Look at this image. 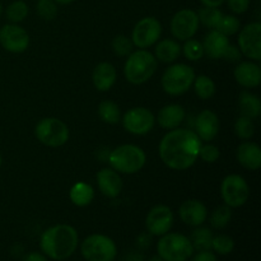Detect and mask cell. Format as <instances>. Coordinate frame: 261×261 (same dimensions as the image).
Here are the masks:
<instances>
[{"label": "cell", "instance_id": "obj_6", "mask_svg": "<svg viewBox=\"0 0 261 261\" xmlns=\"http://www.w3.org/2000/svg\"><path fill=\"white\" fill-rule=\"evenodd\" d=\"M81 252L86 261H114L117 256V246L111 237L94 233L83 240Z\"/></svg>", "mask_w": 261, "mask_h": 261}, {"label": "cell", "instance_id": "obj_2", "mask_svg": "<svg viewBox=\"0 0 261 261\" xmlns=\"http://www.w3.org/2000/svg\"><path fill=\"white\" fill-rule=\"evenodd\" d=\"M79 244L76 229L69 224H55L42 233L40 247L46 257L64 261L75 252Z\"/></svg>", "mask_w": 261, "mask_h": 261}, {"label": "cell", "instance_id": "obj_9", "mask_svg": "<svg viewBox=\"0 0 261 261\" xmlns=\"http://www.w3.org/2000/svg\"><path fill=\"white\" fill-rule=\"evenodd\" d=\"M221 195L229 208H240L249 200V184L240 175L226 176L221 184Z\"/></svg>", "mask_w": 261, "mask_h": 261}, {"label": "cell", "instance_id": "obj_5", "mask_svg": "<svg viewBox=\"0 0 261 261\" xmlns=\"http://www.w3.org/2000/svg\"><path fill=\"white\" fill-rule=\"evenodd\" d=\"M157 252L165 261H188L193 256L194 247L188 236L168 232L157 242Z\"/></svg>", "mask_w": 261, "mask_h": 261}, {"label": "cell", "instance_id": "obj_26", "mask_svg": "<svg viewBox=\"0 0 261 261\" xmlns=\"http://www.w3.org/2000/svg\"><path fill=\"white\" fill-rule=\"evenodd\" d=\"M69 198L74 205L83 208V206L89 205L93 201L94 190L89 184L81 181V182H76L71 186Z\"/></svg>", "mask_w": 261, "mask_h": 261}, {"label": "cell", "instance_id": "obj_24", "mask_svg": "<svg viewBox=\"0 0 261 261\" xmlns=\"http://www.w3.org/2000/svg\"><path fill=\"white\" fill-rule=\"evenodd\" d=\"M180 55L181 46L177 41L166 38V40L157 42V45H155L154 56L155 59H157V61L170 64L177 60V59L180 58Z\"/></svg>", "mask_w": 261, "mask_h": 261}, {"label": "cell", "instance_id": "obj_29", "mask_svg": "<svg viewBox=\"0 0 261 261\" xmlns=\"http://www.w3.org/2000/svg\"><path fill=\"white\" fill-rule=\"evenodd\" d=\"M194 91L201 99H209L216 93V83L208 75H199L194 79Z\"/></svg>", "mask_w": 261, "mask_h": 261}, {"label": "cell", "instance_id": "obj_17", "mask_svg": "<svg viewBox=\"0 0 261 261\" xmlns=\"http://www.w3.org/2000/svg\"><path fill=\"white\" fill-rule=\"evenodd\" d=\"M97 185L99 191L110 199L117 198L122 191L121 176L114 168H102L101 171H98Z\"/></svg>", "mask_w": 261, "mask_h": 261}, {"label": "cell", "instance_id": "obj_31", "mask_svg": "<svg viewBox=\"0 0 261 261\" xmlns=\"http://www.w3.org/2000/svg\"><path fill=\"white\" fill-rule=\"evenodd\" d=\"M5 15H7V19L14 24L23 22L28 15L27 3L23 0H15V2L10 3L5 10Z\"/></svg>", "mask_w": 261, "mask_h": 261}, {"label": "cell", "instance_id": "obj_16", "mask_svg": "<svg viewBox=\"0 0 261 261\" xmlns=\"http://www.w3.org/2000/svg\"><path fill=\"white\" fill-rule=\"evenodd\" d=\"M181 221L190 227H199L208 218V209L196 199H189L184 201L178 209Z\"/></svg>", "mask_w": 261, "mask_h": 261}, {"label": "cell", "instance_id": "obj_28", "mask_svg": "<svg viewBox=\"0 0 261 261\" xmlns=\"http://www.w3.org/2000/svg\"><path fill=\"white\" fill-rule=\"evenodd\" d=\"M193 245L194 250L196 251H205V250H212V240H213V233L206 227H196L191 236L189 237Z\"/></svg>", "mask_w": 261, "mask_h": 261}, {"label": "cell", "instance_id": "obj_40", "mask_svg": "<svg viewBox=\"0 0 261 261\" xmlns=\"http://www.w3.org/2000/svg\"><path fill=\"white\" fill-rule=\"evenodd\" d=\"M224 2L227 3L232 12L236 13V14H242V13L247 12L251 0H224Z\"/></svg>", "mask_w": 261, "mask_h": 261}, {"label": "cell", "instance_id": "obj_3", "mask_svg": "<svg viewBox=\"0 0 261 261\" xmlns=\"http://www.w3.org/2000/svg\"><path fill=\"white\" fill-rule=\"evenodd\" d=\"M157 66L155 56L145 48H139L127 56L124 65V75L129 83L140 86L154 75Z\"/></svg>", "mask_w": 261, "mask_h": 261}, {"label": "cell", "instance_id": "obj_43", "mask_svg": "<svg viewBox=\"0 0 261 261\" xmlns=\"http://www.w3.org/2000/svg\"><path fill=\"white\" fill-rule=\"evenodd\" d=\"M152 245V234L148 232V233H142L137 237V246L139 249H147Z\"/></svg>", "mask_w": 261, "mask_h": 261}, {"label": "cell", "instance_id": "obj_33", "mask_svg": "<svg viewBox=\"0 0 261 261\" xmlns=\"http://www.w3.org/2000/svg\"><path fill=\"white\" fill-rule=\"evenodd\" d=\"M216 30L228 37V36L236 35V33L241 30V22H240V19L236 15L223 14V17L219 20Z\"/></svg>", "mask_w": 261, "mask_h": 261}, {"label": "cell", "instance_id": "obj_10", "mask_svg": "<svg viewBox=\"0 0 261 261\" xmlns=\"http://www.w3.org/2000/svg\"><path fill=\"white\" fill-rule=\"evenodd\" d=\"M162 35V24L154 17H145L140 19L133 28V45L138 48H148L158 42Z\"/></svg>", "mask_w": 261, "mask_h": 261}, {"label": "cell", "instance_id": "obj_50", "mask_svg": "<svg viewBox=\"0 0 261 261\" xmlns=\"http://www.w3.org/2000/svg\"><path fill=\"white\" fill-rule=\"evenodd\" d=\"M2 162H3V160H2V155H0V167H2Z\"/></svg>", "mask_w": 261, "mask_h": 261}, {"label": "cell", "instance_id": "obj_44", "mask_svg": "<svg viewBox=\"0 0 261 261\" xmlns=\"http://www.w3.org/2000/svg\"><path fill=\"white\" fill-rule=\"evenodd\" d=\"M23 261H48V260L47 257H46L43 254H41V252L33 251V252H30V254L23 259Z\"/></svg>", "mask_w": 261, "mask_h": 261}, {"label": "cell", "instance_id": "obj_14", "mask_svg": "<svg viewBox=\"0 0 261 261\" xmlns=\"http://www.w3.org/2000/svg\"><path fill=\"white\" fill-rule=\"evenodd\" d=\"M0 45L13 54H22L30 46V35L20 25L9 23L0 28Z\"/></svg>", "mask_w": 261, "mask_h": 261}, {"label": "cell", "instance_id": "obj_27", "mask_svg": "<svg viewBox=\"0 0 261 261\" xmlns=\"http://www.w3.org/2000/svg\"><path fill=\"white\" fill-rule=\"evenodd\" d=\"M98 116L105 124H119L121 121V111H120L119 105L110 99L102 101L98 106Z\"/></svg>", "mask_w": 261, "mask_h": 261}, {"label": "cell", "instance_id": "obj_12", "mask_svg": "<svg viewBox=\"0 0 261 261\" xmlns=\"http://www.w3.org/2000/svg\"><path fill=\"white\" fill-rule=\"evenodd\" d=\"M239 48L242 55L254 61L261 60V23L252 22L239 33Z\"/></svg>", "mask_w": 261, "mask_h": 261}, {"label": "cell", "instance_id": "obj_21", "mask_svg": "<svg viewBox=\"0 0 261 261\" xmlns=\"http://www.w3.org/2000/svg\"><path fill=\"white\" fill-rule=\"evenodd\" d=\"M185 109L182 106L177 103H171L160 110L157 115V122L163 129H177L185 120Z\"/></svg>", "mask_w": 261, "mask_h": 261}, {"label": "cell", "instance_id": "obj_15", "mask_svg": "<svg viewBox=\"0 0 261 261\" xmlns=\"http://www.w3.org/2000/svg\"><path fill=\"white\" fill-rule=\"evenodd\" d=\"M173 213L170 206L155 205L147 214L145 227L152 236H163L168 233L173 226Z\"/></svg>", "mask_w": 261, "mask_h": 261}, {"label": "cell", "instance_id": "obj_22", "mask_svg": "<svg viewBox=\"0 0 261 261\" xmlns=\"http://www.w3.org/2000/svg\"><path fill=\"white\" fill-rule=\"evenodd\" d=\"M117 73L115 66L111 63L107 61H102L98 65L94 68L93 74H92V79H93V84L96 87L97 91L99 92H107L114 87L115 82H116Z\"/></svg>", "mask_w": 261, "mask_h": 261}, {"label": "cell", "instance_id": "obj_25", "mask_svg": "<svg viewBox=\"0 0 261 261\" xmlns=\"http://www.w3.org/2000/svg\"><path fill=\"white\" fill-rule=\"evenodd\" d=\"M239 107L241 116L249 117V119H257L261 114L260 98L251 92L245 91L240 94Z\"/></svg>", "mask_w": 261, "mask_h": 261}, {"label": "cell", "instance_id": "obj_11", "mask_svg": "<svg viewBox=\"0 0 261 261\" xmlns=\"http://www.w3.org/2000/svg\"><path fill=\"white\" fill-rule=\"evenodd\" d=\"M122 126L126 132L134 135H145L154 127L155 117L150 110L145 107H134L125 112Z\"/></svg>", "mask_w": 261, "mask_h": 261}, {"label": "cell", "instance_id": "obj_7", "mask_svg": "<svg viewBox=\"0 0 261 261\" xmlns=\"http://www.w3.org/2000/svg\"><path fill=\"white\" fill-rule=\"evenodd\" d=\"M195 71L186 64H173L162 75V88L170 96H181L191 88Z\"/></svg>", "mask_w": 261, "mask_h": 261}, {"label": "cell", "instance_id": "obj_35", "mask_svg": "<svg viewBox=\"0 0 261 261\" xmlns=\"http://www.w3.org/2000/svg\"><path fill=\"white\" fill-rule=\"evenodd\" d=\"M234 133L240 139L249 140L254 137L255 134V124L252 119L249 117L240 116L234 124Z\"/></svg>", "mask_w": 261, "mask_h": 261}, {"label": "cell", "instance_id": "obj_36", "mask_svg": "<svg viewBox=\"0 0 261 261\" xmlns=\"http://www.w3.org/2000/svg\"><path fill=\"white\" fill-rule=\"evenodd\" d=\"M36 13L43 20H53L58 15V4L54 0H37Z\"/></svg>", "mask_w": 261, "mask_h": 261}, {"label": "cell", "instance_id": "obj_4", "mask_svg": "<svg viewBox=\"0 0 261 261\" xmlns=\"http://www.w3.org/2000/svg\"><path fill=\"white\" fill-rule=\"evenodd\" d=\"M147 155L144 150L134 144H122L115 148L109 154V163L111 168L119 173L134 175L139 172L145 165Z\"/></svg>", "mask_w": 261, "mask_h": 261}, {"label": "cell", "instance_id": "obj_34", "mask_svg": "<svg viewBox=\"0 0 261 261\" xmlns=\"http://www.w3.org/2000/svg\"><path fill=\"white\" fill-rule=\"evenodd\" d=\"M181 54L185 55V58L190 61H198L204 56V48L203 43L198 40H190L185 41V45L181 47Z\"/></svg>", "mask_w": 261, "mask_h": 261}, {"label": "cell", "instance_id": "obj_48", "mask_svg": "<svg viewBox=\"0 0 261 261\" xmlns=\"http://www.w3.org/2000/svg\"><path fill=\"white\" fill-rule=\"evenodd\" d=\"M149 261H165V260H163V259H161V257L158 256V255H157V256H153L152 259H150Z\"/></svg>", "mask_w": 261, "mask_h": 261}, {"label": "cell", "instance_id": "obj_42", "mask_svg": "<svg viewBox=\"0 0 261 261\" xmlns=\"http://www.w3.org/2000/svg\"><path fill=\"white\" fill-rule=\"evenodd\" d=\"M191 261H218L214 252L211 250H205V251H198L195 256H193Z\"/></svg>", "mask_w": 261, "mask_h": 261}, {"label": "cell", "instance_id": "obj_38", "mask_svg": "<svg viewBox=\"0 0 261 261\" xmlns=\"http://www.w3.org/2000/svg\"><path fill=\"white\" fill-rule=\"evenodd\" d=\"M133 41L125 35L115 36L112 40V50L117 56H129L133 53Z\"/></svg>", "mask_w": 261, "mask_h": 261}, {"label": "cell", "instance_id": "obj_49", "mask_svg": "<svg viewBox=\"0 0 261 261\" xmlns=\"http://www.w3.org/2000/svg\"><path fill=\"white\" fill-rule=\"evenodd\" d=\"M2 14H3V5L2 3H0V17H2Z\"/></svg>", "mask_w": 261, "mask_h": 261}, {"label": "cell", "instance_id": "obj_13", "mask_svg": "<svg viewBox=\"0 0 261 261\" xmlns=\"http://www.w3.org/2000/svg\"><path fill=\"white\" fill-rule=\"evenodd\" d=\"M198 13L193 9H181L171 19V32L178 41L190 40L199 30Z\"/></svg>", "mask_w": 261, "mask_h": 261}, {"label": "cell", "instance_id": "obj_18", "mask_svg": "<svg viewBox=\"0 0 261 261\" xmlns=\"http://www.w3.org/2000/svg\"><path fill=\"white\" fill-rule=\"evenodd\" d=\"M196 135L204 142H211L219 132V120L216 112L212 110H204L198 115L195 121Z\"/></svg>", "mask_w": 261, "mask_h": 261}, {"label": "cell", "instance_id": "obj_45", "mask_svg": "<svg viewBox=\"0 0 261 261\" xmlns=\"http://www.w3.org/2000/svg\"><path fill=\"white\" fill-rule=\"evenodd\" d=\"M204 7H212V8H219L224 3V0H199Z\"/></svg>", "mask_w": 261, "mask_h": 261}, {"label": "cell", "instance_id": "obj_23", "mask_svg": "<svg viewBox=\"0 0 261 261\" xmlns=\"http://www.w3.org/2000/svg\"><path fill=\"white\" fill-rule=\"evenodd\" d=\"M228 45L229 40L227 36H224L219 31L212 30L204 38V55L211 59H221Z\"/></svg>", "mask_w": 261, "mask_h": 261}, {"label": "cell", "instance_id": "obj_37", "mask_svg": "<svg viewBox=\"0 0 261 261\" xmlns=\"http://www.w3.org/2000/svg\"><path fill=\"white\" fill-rule=\"evenodd\" d=\"M212 249L219 255H228L233 251L234 241L232 237L227 236V234L213 236V240H212Z\"/></svg>", "mask_w": 261, "mask_h": 261}, {"label": "cell", "instance_id": "obj_41", "mask_svg": "<svg viewBox=\"0 0 261 261\" xmlns=\"http://www.w3.org/2000/svg\"><path fill=\"white\" fill-rule=\"evenodd\" d=\"M241 56H242V54H241V51H240L239 46H234V45H232V43H229V45L227 46L226 51H224V54L222 58L226 59L227 61L234 63V61H240Z\"/></svg>", "mask_w": 261, "mask_h": 261}, {"label": "cell", "instance_id": "obj_1", "mask_svg": "<svg viewBox=\"0 0 261 261\" xmlns=\"http://www.w3.org/2000/svg\"><path fill=\"white\" fill-rule=\"evenodd\" d=\"M200 138L189 129H173L160 143V157L168 168L184 171L190 168L199 158Z\"/></svg>", "mask_w": 261, "mask_h": 261}, {"label": "cell", "instance_id": "obj_46", "mask_svg": "<svg viewBox=\"0 0 261 261\" xmlns=\"http://www.w3.org/2000/svg\"><path fill=\"white\" fill-rule=\"evenodd\" d=\"M125 261H143V255L138 254V252H132L127 255Z\"/></svg>", "mask_w": 261, "mask_h": 261}, {"label": "cell", "instance_id": "obj_30", "mask_svg": "<svg viewBox=\"0 0 261 261\" xmlns=\"http://www.w3.org/2000/svg\"><path fill=\"white\" fill-rule=\"evenodd\" d=\"M196 13H198L199 22L205 25L206 28H212V30H216L219 20L223 17V12L221 9L212 7H203Z\"/></svg>", "mask_w": 261, "mask_h": 261}, {"label": "cell", "instance_id": "obj_47", "mask_svg": "<svg viewBox=\"0 0 261 261\" xmlns=\"http://www.w3.org/2000/svg\"><path fill=\"white\" fill-rule=\"evenodd\" d=\"M54 2H55L56 4L66 5V4H71V3H74V2H75V0H54Z\"/></svg>", "mask_w": 261, "mask_h": 261}, {"label": "cell", "instance_id": "obj_39", "mask_svg": "<svg viewBox=\"0 0 261 261\" xmlns=\"http://www.w3.org/2000/svg\"><path fill=\"white\" fill-rule=\"evenodd\" d=\"M199 157L206 163H214L221 157V150L214 144H201L199 150Z\"/></svg>", "mask_w": 261, "mask_h": 261}, {"label": "cell", "instance_id": "obj_8", "mask_svg": "<svg viewBox=\"0 0 261 261\" xmlns=\"http://www.w3.org/2000/svg\"><path fill=\"white\" fill-rule=\"evenodd\" d=\"M35 134L40 143L50 148H58L66 144L70 137L68 125L58 117H46L41 120L36 125Z\"/></svg>", "mask_w": 261, "mask_h": 261}, {"label": "cell", "instance_id": "obj_20", "mask_svg": "<svg viewBox=\"0 0 261 261\" xmlns=\"http://www.w3.org/2000/svg\"><path fill=\"white\" fill-rule=\"evenodd\" d=\"M237 161L242 167L256 171L261 167V149L256 143L244 142L237 147Z\"/></svg>", "mask_w": 261, "mask_h": 261}, {"label": "cell", "instance_id": "obj_19", "mask_svg": "<svg viewBox=\"0 0 261 261\" xmlns=\"http://www.w3.org/2000/svg\"><path fill=\"white\" fill-rule=\"evenodd\" d=\"M234 79L245 88H255L261 83V69L254 61H241L234 68Z\"/></svg>", "mask_w": 261, "mask_h": 261}, {"label": "cell", "instance_id": "obj_32", "mask_svg": "<svg viewBox=\"0 0 261 261\" xmlns=\"http://www.w3.org/2000/svg\"><path fill=\"white\" fill-rule=\"evenodd\" d=\"M232 208L228 205H221L214 209L211 214V224L216 229H223L228 226L232 218Z\"/></svg>", "mask_w": 261, "mask_h": 261}]
</instances>
